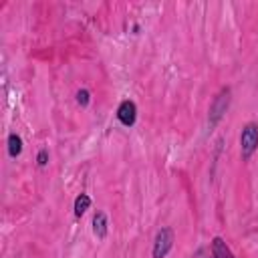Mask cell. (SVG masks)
Returning a JSON list of instances; mask_svg holds the SVG:
<instances>
[{"label":"cell","mask_w":258,"mask_h":258,"mask_svg":"<svg viewBox=\"0 0 258 258\" xmlns=\"http://www.w3.org/2000/svg\"><path fill=\"white\" fill-rule=\"evenodd\" d=\"M240 145H242V157H250L254 153V149L258 147V127L254 123H248L244 129H242V135H240Z\"/></svg>","instance_id":"6da1fadb"},{"label":"cell","mask_w":258,"mask_h":258,"mask_svg":"<svg viewBox=\"0 0 258 258\" xmlns=\"http://www.w3.org/2000/svg\"><path fill=\"white\" fill-rule=\"evenodd\" d=\"M173 244V232L169 228H161L155 236V244H153V258H163Z\"/></svg>","instance_id":"7a4b0ae2"},{"label":"cell","mask_w":258,"mask_h":258,"mask_svg":"<svg viewBox=\"0 0 258 258\" xmlns=\"http://www.w3.org/2000/svg\"><path fill=\"white\" fill-rule=\"evenodd\" d=\"M117 117H119V121H121L123 125L131 127V125L135 123V117H137L135 103H133V101H123V103L119 105V109H117Z\"/></svg>","instance_id":"3957f363"},{"label":"cell","mask_w":258,"mask_h":258,"mask_svg":"<svg viewBox=\"0 0 258 258\" xmlns=\"http://www.w3.org/2000/svg\"><path fill=\"white\" fill-rule=\"evenodd\" d=\"M212 252H214V258H234L232 250L226 246V242L222 238H214V244H212Z\"/></svg>","instance_id":"277c9868"},{"label":"cell","mask_w":258,"mask_h":258,"mask_svg":"<svg viewBox=\"0 0 258 258\" xmlns=\"http://www.w3.org/2000/svg\"><path fill=\"white\" fill-rule=\"evenodd\" d=\"M93 232L99 238H105V234H107V220H105V214L103 212L95 214V218H93Z\"/></svg>","instance_id":"5b68a950"},{"label":"cell","mask_w":258,"mask_h":258,"mask_svg":"<svg viewBox=\"0 0 258 258\" xmlns=\"http://www.w3.org/2000/svg\"><path fill=\"white\" fill-rule=\"evenodd\" d=\"M89 206H91V198H89L87 194H81V196L75 200V214H77V216H83V214L89 210Z\"/></svg>","instance_id":"8992f818"},{"label":"cell","mask_w":258,"mask_h":258,"mask_svg":"<svg viewBox=\"0 0 258 258\" xmlns=\"http://www.w3.org/2000/svg\"><path fill=\"white\" fill-rule=\"evenodd\" d=\"M20 151H22V139L12 133V135L8 137V153H10L12 157H16V155H20Z\"/></svg>","instance_id":"52a82bcc"},{"label":"cell","mask_w":258,"mask_h":258,"mask_svg":"<svg viewBox=\"0 0 258 258\" xmlns=\"http://www.w3.org/2000/svg\"><path fill=\"white\" fill-rule=\"evenodd\" d=\"M77 101H79V105L87 107L89 105V91H79L77 93Z\"/></svg>","instance_id":"ba28073f"},{"label":"cell","mask_w":258,"mask_h":258,"mask_svg":"<svg viewBox=\"0 0 258 258\" xmlns=\"http://www.w3.org/2000/svg\"><path fill=\"white\" fill-rule=\"evenodd\" d=\"M46 159H48V153H46V149H42L38 153V165H46Z\"/></svg>","instance_id":"9c48e42d"}]
</instances>
